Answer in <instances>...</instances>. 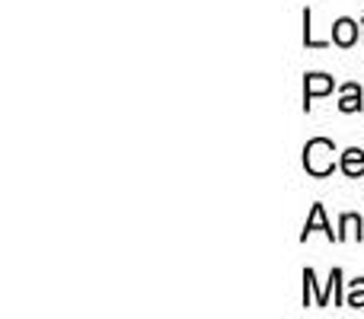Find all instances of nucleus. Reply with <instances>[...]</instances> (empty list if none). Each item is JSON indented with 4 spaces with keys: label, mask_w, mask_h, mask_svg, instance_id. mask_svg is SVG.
Wrapping results in <instances>:
<instances>
[{
    "label": "nucleus",
    "mask_w": 364,
    "mask_h": 319,
    "mask_svg": "<svg viewBox=\"0 0 364 319\" xmlns=\"http://www.w3.org/2000/svg\"><path fill=\"white\" fill-rule=\"evenodd\" d=\"M339 169L348 175V179H361L364 175V151L361 147H348V151L339 153Z\"/></svg>",
    "instance_id": "obj_6"
},
{
    "label": "nucleus",
    "mask_w": 364,
    "mask_h": 319,
    "mask_svg": "<svg viewBox=\"0 0 364 319\" xmlns=\"http://www.w3.org/2000/svg\"><path fill=\"white\" fill-rule=\"evenodd\" d=\"M361 109H364V90H361V83H355V80L342 83V87H339V112L355 115V112H361Z\"/></svg>",
    "instance_id": "obj_4"
},
{
    "label": "nucleus",
    "mask_w": 364,
    "mask_h": 319,
    "mask_svg": "<svg viewBox=\"0 0 364 319\" xmlns=\"http://www.w3.org/2000/svg\"><path fill=\"white\" fill-rule=\"evenodd\" d=\"M336 144L329 138H310L304 144V169H307L314 179H326L333 169H339V160H336Z\"/></svg>",
    "instance_id": "obj_1"
},
{
    "label": "nucleus",
    "mask_w": 364,
    "mask_h": 319,
    "mask_svg": "<svg viewBox=\"0 0 364 319\" xmlns=\"http://www.w3.org/2000/svg\"><path fill=\"white\" fill-rule=\"evenodd\" d=\"M336 90V80L329 74H307L304 77V112H310L316 96H329Z\"/></svg>",
    "instance_id": "obj_2"
},
{
    "label": "nucleus",
    "mask_w": 364,
    "mask_h": 319,
    "mask_svg": "<svg viewBox=\"0 0 364 319\" xmlns=\"http://www.w3.org/2000/svg\"><path fill=\"white\" fill-rule=\"evenodd\" d=\"M304 45H307V48H329V45H333V38H316L314 36V10H304Z\"/></svg>",
    "instance_id": "obj_8"
},
{
    "label": "nucleus",
    "mask_w": 364,
    "mask_h": 319,
    "mask_svg": "<svg viewBox=\"0 0 364 319\" xmlns=\"http://www.w3.org/2000/svg\"><path fill=\"white\" fill-rule=\"evenodd\" d=\"M346 307H352V310H364V278H355V281H348Z\"/></svg>",
    "instance_id": "obj_9"
},
{
    "label": "nucleus",
    "mask_w": 364,
    "mask_h": 319,
    "mask_svg": "<svg viewBox=\"0 0 364 319\" xmlns=\"http://www.w3.org/2000/svg\"><path fill=\"white\" fill-rule=\"evenodd\" d=\"M346 239H364V220L358 214H342L339 217V243H346Z\"/></svg>",
    "instance_id": "obj_7"
},
{
    "label": "nucleus",
    "mask_w": 364,
    "mask_h": 319,
    "mask_svg": "<svg viewBox=\"0 0 364 319\" xmlns=\"http://www.w3.org/2000/svg\"><path fill=\"white\" fill-rule=\"evenodd\" d=\"M361 45H364V13H361Z\"/></svg>",
    "instance_id": "obj_10"
},
{
    "label": "nucleus",
    "mask_w": 364,
    "mask_h": 319,
    "mask_svg": "<svg viewBox=\"0 0 364 319\" xmlns=\"http://www.w3.org/2000/svg\"><path fill=\"white\" fill-rule=\"evenodd\" d=\"M358 29L361 26L355 23L352 16H339L333 23V45H339V48H352V45H358Z\"/></svg>",
    "instance_id": "obj_5"
},
{
    "label": "nucleus",
    "mask_w": 364,
    "mask_h": 319,
    "mask_svg": "<svg viewBox=\"0 0 364 319\" xmlns=\"http://www.w3.org/2000/svg\"><path fill=\"white\" fill-rule=\"evenodd\" d=\"M326 233V239L329 243H339V233H333V227H329V220H326V207L323 205H314L310 207V217H307V224H304V233H301V239L307 243V237L310 233Z\"/></svg>",
    "instance_id": "obj_3"
}]
</instances>
